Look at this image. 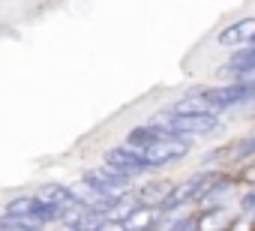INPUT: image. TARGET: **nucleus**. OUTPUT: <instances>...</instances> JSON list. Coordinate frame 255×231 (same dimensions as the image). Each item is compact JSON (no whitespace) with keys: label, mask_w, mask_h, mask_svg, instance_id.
<instances>
[{"label":"nucleus","mask_w":255,"mask_h":231,"mask_svg":"<svg viewBox=\"0 0 255 231\" xmlns=\"http://www.w3.org/2000/svg\"><path fill=\"white\" fill-rule=\"evenodd\" d=\"M33 210H36V195H21L6 204V213L12 216H33Z\"/></svg>","instance_id":"10"},{"label":"nucleus","mask_w":255,"mask_h":231,"mask_svg":"<svg viewBox=\"0 0 255 231\" xmlns=\"http://www.w3.org/2000/svg\"><path fill=\"white\" fill-rule=\"evenodd\" d=\"M171 192V183H165V180H153V183H144L141 186V192L135 195L138 198V204H147V207H159L162 201H165V195Z\"/></svg>","instance_id":"8"},{"label":"nucleus","mask_w":255,"mask_h":231,"mask_svg":"<svg viewBox=\"0 0 255 231\" xmlns=\"http://www.w3.org/2000/svg\"><path fill=\"white\" fill-rule=\"evenodd\" d=\"M225 156L231 162H249V159H255V132L246 135V138H240V141H234Z\"/></svg>","instance_id":"9"},{"label":"nucleus","mask_w":255,"mask_h":231,"mask_svg":"<svg viewBox=\"0 0 255 231\" xmlns=\"http://www.w3.org/2000/svg\"><path fill=\"white\" fill-rule=\"evenodd\" d=\"M219 231H228V228H219Z\"/></svg>","instance_id":"15"},{"label":"nucleus","mask_w":255,"mask_h":231,"mask_svg":"<svg viewBox=\"0 0 255 231\" xmlns=\"http://www.w3.org/2000/svg\"><path fill=\"white\" fill-rule=\"evenodd\" d=\"M168 132H177V135H186V138H195V135H207L213 129L222 126L219 114H174V111H159L156 117L150 120Z\"/></svg>","instance_id":"1"},{"label":"nucleus","mask_w":255,"mask_h":231,"mask_svg":"<svg viewBox=\"0 0 255 231\" xmlns=\"http://www.w3.org/2000/svg\"><path fill=\"white\" fill-rule=\"evenodd\" d=\"M198 99H204L207 108L213 114H219V111H228V108L255 102V84H249V81H228L222 87H201V96Z\"/></svg>","instance_id":"2"},{"label":"nucleus","mask_w":255,"mask_h":231,"mask_svg":"<svg viewBox=\"0 0 255 231\" xmlns=\"http://www.w3.org/2000/svg\"><path fill=\"white\" fill-rule=\"evenodd\" d=\"M237 183V177H228V174H210V180L204 183V189H201V195H198V204H219L222 198H225V192L231 189Z\"/></svg>","instance_id":"4"},{"label":"nucleus","mask_w":255,"mask_h":231,"mask_svg":"<svg viewBox=\"0 0 255 231\" xmlns=\"http://www.w3.org/2000/svg\"><path fill=\"white\" fill-rule=\"evenodd\" d=\"M105 165H111V168H117V171H123V174H129V177L144 174V171H156V168L144 159V153H141L138 147H129V144L111 147V150L105 153Z\"/></svg>","instance_id":"3"},{"label":"nucleus","mask_w":255,"mask_h":231,"mask_svg":"<svg viewBox=\"0 0 255 231\" xmlns=\"http://www.w3.org/2000/svg\"><path fill=\"white\" fill-rule=\"evenodd\" d=\"M246 45H255V30H252V36L246 39Z\"/></svg>","instance_id":"14"},{"label":"nucleus","mask_w":255,"mask_h":231,"mask_svg":"<svg viewBox=\"0 0 255 231\" xmlns=\"http://www.w3.org/2000/svg\"><path fill=\"white\" fill-rule=\"evenodd\" d=\"M36 198L39 201H45V204H51L54 210H66V207H72L75 204V198H72V192H69V186H60V183H45V186H39L36 189Z\"/></svg>","instance_id":"5"},{"label":"nucleus","mask_w":255,"mask_h":231,"mask_svg":"<svg viewBox=\"0 0 255 231\" xmlns=\"http://www.w3.org/2000/svg\"><path fill=\"white\" fill-rule=\"evenodd\" d=\"M252 30H255V18H240V21H234V24H228L225 30H219V36H216V42L219 45H246V39L252 36Z\"/></svg>","instance_id":"6"},{"label":"nucleus","mask_w":255,"mask_h":231,"mask_svg":"<svg viewBox=\"0 0 255 231\" xmlns=\"http://www.w3.org/2000/svg\"><path fill=\"white\" fill-rule=\"evenodd\" d=\"M246 69H255V45H237V51L225 60L222 75L234 78L237 72H246Z\"/></svg>","instance_id":"7"},{"label":"nucleus","mask_w":255,"mask_h":231,"mask_svg":"<svg viewBox=\"0 0 255 231\" xmlns=\"http://www.w3.org/2000/svg\"><path fill=\"white\" fill-rule=\"evenodd\" d=\"M240 210H243V213H255V189L240 198Z\"/></svg>","instance_id":"12"},{"label":"nucleus","mask_w":255,"mask_h":231,"mask_svg":"<svg viewBox=\"0 0 255 231\" xmlns=\"http://www.w3.org/2000/svg\"><path fill=\"white\" fill-rule=\"evenodd\" d=\"M168 231H198V219H195V216H183V219H177V222L168 219Z\"/></svg>","instance_id":"11"},{"label":"nucleus","mask_w":255,"mask_h":231,"mask_svg":"<svg viewBox=\"0 0 255 231\" xmlns=\"http://www.w3.org/2000/svg\"><path fill=\"white\" fill-rule=\"evenodd\" d=\"M240 177H243V180H249V183H255V162H252V165H249V168H246Z\"/></svg>","instance_id":"13"}]
</instances>
